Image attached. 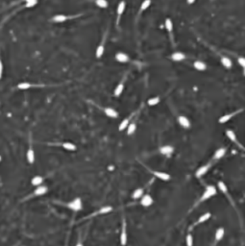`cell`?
Listing matches in <instances>:
<instances>
[{
	"label": "cell",
	"instance_id": "11",
	"mask_svg": "<svg viewBox=\"0 0 245 246\" xmlns=\"http://www.w3.org/2000/svg\"><path fill=\"white\" fill-rule=\"evenodd\" d=\"M44 87H47V85H43V84H31L27 82L20 83L17 85V88H19V90H29L31 88H44Z\"/></svg>",
	"mask_w": 245,
	"mask_h": 246
},
{
	"label": "cell",
	"instance_id": "36",
	"mask_svg": "<svg viewBox=\"0 0 245 246\" xmlns=\"http://www.w3.org/2000/svg\"><path fill=\"white\" fill-rule=\"evenodd\" d=\"M217 186H218V189H220V191L223 192V193H225V194L228 193V189H227V186L225 185V183L219 181L218 184H217Z\"/></svg>",
	"mask_w": 245,
	"mask_h": 246
},
{
	"label": "cell",
	"instance_id": "27",
	"mask_svg": "<svg viewBox=\"0 0 245 246\" xmlns=\"http://www.w3.org/2000/svg\"><path fill=\"white\" fill-rule=\"evenodd\" d=\"M47 191H48L47 187L39 186V187H37V189L34 191V194L36 195V196H41V195H44Z\"/></svg>",
	"mask_w": 245,
	"mask_h": 246
},
{
	"label": "cell",
	"instance_id": "1",
	"mask_svg": "<svg viewBox=\"0 0 245 246\" xmlns=\"http://www.w3.org/2000/svg\"><path fill=\"white\" fill-rule=\"evenodd\" d=\"M85 14H77V15H56L51 18V21L56 22V23H62V22H65L67 20H71L78 18V17L84 16Z\"/></svg>",
	"mask_w": 245,
	"mask_h": 246
},
{
	"label": "cell",
	"instance_id": "6",
	"mask_svg": "<svg viewBox=\"0 0 245 246\" xmlns=\"http://www.w3.org/2000/svg\"><path fill=\"white\" fill-rule=\"evenodd\" d=\"M125 8H126V2L124 0H121V1L118 3L117 5V26L118 27L120 24V19H121V16H122L123 13L125 11Z\"/></svg>",
	"mask_w": 245,
	"mask_h": 246
},
{
	"label": "cell",
	"instance_id": "26",
	"mask_svg": "<svg viewBox=\"0 0 245 246\" xmlns=\"http://www.w3.org/2000/svg\"><path fill=\"white\" fill-rule=\"evenodd\" d=\"M26 159H27V162H28L30 164H34V162H35V152H34V149L32 148V146H30L29 149H28V151H27Z\"/></svg>",
	"mask_w": 245,
	"mask_h": 246
},
{
	"label": "cell",
	"instance_id": "23",
	"mask_svg": "<svg viewBox=\"0 0 245 246\" xmlns=\"http://www.w3.org/2000/svg\"><path fill=\"white\" fill-rule=\"evenodd\" d=\"M56 145L62 146L63 148H65L67 151H75L77 149V146L72 142H63V143H56Z\"/></svg>",
	"mask_w": 245,
	"mask_h": 246
},
{
	"label": "cell",
	"instance_id": "21",
	"mask_svg": "<svg viewBox=\"0 0 245 246\" xmlns=\"http://www.w3.org/2000/svg\"><path fill=\"white\" fill-rule=\"evenodd\" d=\"M160 152L163 155L169 157V156H171V154L174 152V148H173V146H171V145H165L160 148Z\"/></svg>",
	"mask_w": 245,
	"mask_h": 246
},
{
	"label": "cell",
	"instance_id": "32",
	"mask_svg": "<svg viewBox=\"0 0 245 246\" xmlns=\"http://www.w3.org/2000/svg\"><path fill=\"white\" fill-rule=\"evenodd\" d=\"M95 4L97 7L101 9H106L109 6V3L107 0H95Z\"/></svg>",
	"mask_w": 245,
	"mask_h": 246
},
{
	"label": "cell",
	"instance_id": "16",
	"mask_svg": "<svg viewBox=\"0 0 245 246\" xmlns=\"http://www.w3.org/2000/svg\"><path fill=\"white\" fill-rule=\"evenodd\" d=\"M211 164L209 163L208 164H205V166L199 167V168L197 169L196 172H195V176L197 177V178H201L202 176H204V175H205L207 172L209 171V167H211Z\"/></svg>",
	"mask_w": 245,
	"mask_h": 246
},
{
	"label": "cell",
	"instance_id": "28",
	"mask_svg": "<svg viewBox=\"0 0 245 246\" xmlns=\"http://www.w3.org/2000/svg\"><path fill=\"white\" fill-rule=\"evenodd\" d=\"M226 154V148L224 147H221V148H218L217 150L215 151L214 153V156H213V160H220L221 158H223Z\"/></svg>",
	"mask_w": 245,
	"mask_h": 246
},
{
	"label": "cell",
	"instance_id": "43",
	"mask_svg": "<svg viewBox=\"0 0 245 246\" xmlns=\"http://www.w3.org/2000/svg\"><path fill=\"white\" fill-rule=\"evenodd\" d=\"M25 1V3H26V2H31V1H38V0H24Z\"/></svg>",
	"mask_w": 245,
	"mask_h": 246
},
{
	"label": "cell",
	"instance_id": "44",
	"mask_svg": "<svg viewBox=\"0 0 245 246\" xmlns=\"http://www.w3.org/2000/svg\"><path fill=\"white\" fill-rule=\"evenodd\" d=\"M1 160H2V157H1V156H0V162H1Z\"/></svg>",
	"mask_w": 245,
	"mask_h": 246
},
{
	"label": "cell",
	"instance_id": "7",
	"mask_svg": "<svg viewBox=\"0 0 245 246\" xmlns=\"http://www.w3.org/2000/svg\"><path fill=\"white\" fill-rule=\"evenodd\" d=\"M82 200L80 198H75L74 200H72L71 202H69L67 204V207L69 208L70 210H73V212H78V210H82Z\"/></svg>",
	"mask_w": 245,
	"mask_h": 246
},
{
	"label": "cell",
	"instance_id": "34",
	"mask_svg": "<svg viewBox=\"0 0 245 246\" xmlns=\"http://www.w3.org/2000/svg\"><path fill=\"white\" fill-rule=\"evenodd\" d=\"M142 195H143V189H137L133 192L132 197L134 199H140V197H141Z\"/></svg>",
	"mask_w": 245,
	"mask_h": 246
},
{
	"label": "cell",
	"instance_id": "5",
	"mask_svg": "<svg viewBox=\"0 0 245 246\" xmlns=\"http://www.w3.org/2000/svg\"><path fill=\"white\" fill-rule=\"evenodd\" d=\"M244 111V109L242 108V109H240V110H236V111H232V113H227V115H222L221 117L218 119V122H219V123H221V124L228 122V121L230 120V119H232L233 117H234V116L237 115H238V113H242V111Z\"/></svg>",
	"mask_w": 245,
	"mask_h": 246
},
{
	"label": "cell",
	"instance_id": "17",
	"mask_svg": "<svg viewBox=\"0 0 245 246\" xmlns=\"http://www.w3.org/2000/svg\"><path fill=\"white\" fill-rule=\"evenodd\" d=\"M115 60L119 63H124V64L125 63H129L131 61L130 57L124 52H117L115 54Z\"/></svg>",
	"mask_w": 245,
	"mask_h": 246
},
{
	"label": "cell",
	"instance_id": "9",
	"mask_svg": "<svg viewBox=\"0 0 245 246\" xmlns=\"http://www.w3.org/2000/svg\"><path fill=\"white\" fill-rule=\"evenodd\" d=\"M127 239H128V235H127V225H126L125 219H123L122 229H121V233H120V243H121V245L125 246L126 244H127Z\"/></svg>",
	"mask_w": 245,
	"mask_h": 246
},
{
	"label": "cell",
	"instance_id": "12",
	"mask_svg": "<svg viewBox=\"0 0 245 246\" xmlns=\"http://www.w3.org/2000/svg\"><path fill=\"white\" fill-rule=\"evenodd\" d=\"M97 106V105H96ZM100 110H102L104 111V113L108 117H111V118H117L118 117V113L115 109L113 108H110V107H100V106H97Z\"/></svg>",
	"mask_w": 245,
	"mask_h": 246
},
{
	"label": "cell",
	"instance_id": "3",
	"mask_svg": "<svg viewBox=\"0 0 245 246\" xmlns=\"http://www.w3.org/2000/svg\"><path fill=\"white\" fill-rule=\"evenodd\" d=\"M165 26L169 35V39L173 46H175V40H174V32H173V22L170 18H166L165 21Z\"/></svg>",
	"mask_w": 245,
	"mask_h": 246
},
{
	"label": "cell",
	"instance_id": "37",
	"mask_svg": "<svg viewBox=\"0 0 245 246\" xmlns=\"http://www.w3.org/2000/svg\"><path fill=\"white\" fill-rule=\"evenodd\" d=\"M186 246H193V237L190 234H188L186 235Z\"/></svg>",
	"mask_w": 245,
	"mask_h": 246
},
{
	"label": "cell",
	"instance_id": "8",
	"mask_svg": "<svg viewBox=\"0 0 245 246\" xmlns=\"http://www.w3.org/2000/svg\"><path fill=\"white\" fill-rule=\"evenodd\" d=\"M138 113L135 116L133 117V119L131 120V122L129 123L128 127L126 128L127 129V135L128 136H132L134 133L136 132V130H137V123H138Z\"/></svg>",
	"mask_w": 245,
	"mask_h": 246
},
{
	"label": "cell",
	"instance_id": "14",
	"mask_svg": "<svg viewBox=\"0 0 245 246\" xmlns=\"http://www.w3.org/2000/svg\"><path fill=\"white\" fill-rule=\"evenodd\" d=\"M177 120H178V123L180 124V125H181L183 128H185V129L190 128L191 123H190L189 119L186 117V116H185V115H179L178 117H177Z\"/></svg>",
	"mask_w": 245,
	"mask_h": 246
},
{
	"label": "cell",
	"instance_id": "13",
	"mask_svg": "<svg viewBox=\"0 0 245 246\" xmlns=\"http://www.w3.org/2000/svg\"><path fill=\"white\" fill-rule=\"evenodd\" d=\"M138 113V111H134V113H132L131 115H129L127 117L124 119V120L121 121V123L119 124V127H118V130H119V131H123L124 129L127 128L128 125H129V123L131 122V120L133 119V117H134V116H135L136 115H137Z\"/></svg>",
	"mask_w": 245,
	"mask_h": 246
},
{
	"label": "cell",
	"instance_id": "19",
	"mask_svg": "<svg viewBox=\"0 0 245 246\" xmlns=\"http://www.w3.org/2000/svg\"><path fill=\"white\" fill-rule=\"evenodd\" d=\"M153 198L150 196L149 194H145L141 197V200H140V204L142 205L143 207H150L151 205L153 204Z\"/></svg>",
	"mask_w": 245,
	"mask_h": 246
},
{
	"label": "cell",
	"instance_id": "25",
	"mask_svg": "<svg viewBox=\"0 0 245 246\" xmlns=\"http://www.w3.org/2000/svg\"><path fill=\"white\" fill-rule=\"evenodd\" d=\"M151 2H152L151 0H144V1H143L142 3L140 4V9H138V16H140V15L142 14V13L144 12L145 10H147L149 7H150Z\"/></svg>",
	"mask_w": 245,
	"mask_h": 246
},
{
	"label": "cell",
	"instance_id": "22",
	"mask_svg": "<svg viewBox=\"0 0 245 246\" xmlns=\"http://www.w3.org/2000/svg\"><path fill=\"white\" fill-rule=\"evenodd\" d=\"M220 62H221L222 65H223L224 67L228 68V69L232 68V67H233V62H232V60L230 59V58L226 57V56H221Z\"/></svg>",
	"mask_w": 245,
	"mask_h": 246
},
{
	"label": "cell",
	"instance_id": "4",
	"mask_svg": "<svg viewBox=\"0 0 245 246\" xmlns=\"http://www.w3.org/2000/svg\"><path fill=\"white\" fill-rule=\"evenodd\" d=\"M216 194V189L213 186H209L207 187V189H205V191L203 192V195L201 196L200 198V202H204L206 200H208L209 198H211L213 196Z\"/></svg>",
	"mask_w": 245,
	"mask_h": 246
},
{
	"label": "cell",
	"instance_id": "10",
	"mask_svg": "<svg viewBox=\"0 0 245 246\" xmlns=\"http://www.w3.org/2000/svg\"><path fill=\"white\" fill-rule=\"evenodd\" d=\"M127 79V74H125V76H123V78L121 79V81L119 82V84L115 87V92H113V95L115 97H118V96L121 95V93L123 92L124 90V87H125V81Z\"/></svg>",
	"mask_w": 245,
	"mask_h": 246
},
{
	"label": "cell",
	"instance_id": "15",
	"mask_svg": "<svg viewBox=\"0 0 245 246\" xmlns=\"http://www.w3.org/2000/svg\"><path fill=\"white\" fill-rule=\"evenodd\" d=\"M226 136L228 137V138L232 141V142L236 143L238 147H241V148L243 149V147L241 146V144L239 143V141H238V140H237L236 135V134H234V132L233 130H230V129H228V130H226Z\"/></svg>",
	"mask_w": 245,
	"mask_h": 246
},
{
	"label": "cell",
	"instance_id": "40",
	"mask_svg": "<svg viewBox=\"0 0 245 246\" xmlns=\"http://www.w3.org/2000/svg\"><path fill=\"white\" fill-rule=\"evenodd\" d=\"M2 75H3V63L0 59V79L2 78Z\"/></svg>",
	"mask_w": 245,
	"mask_h": 246
},
{
	"label": "cell",
	"instance_id": "2",
	"mask_svg": "<svg viewBox=\"0 0 245 246\" xmlns=\"http://www.w3.org/2000/svg\"><path fill=\"white\" fill-rule=\"evenodd\" d=\"M107 37H108V30L105 32V34L103 35L102 40H101V42L99 44V45H98V47L96 48V51H95V56H96L97 59H101L103 54H104L105 44H106V42H107Z\"/></svg>",
	"mask_w": 245,
	"mask_h": 246
},
{
	"label": "cell",
	"instance_id": "29",
	"mask_svg": "<svg viewBox=\"0 0 245 246\" xmlns=\"http://www.w3.org/2000/svg\"><path fill=\"white\" fill-rule=\"evenodd\" d=\"M224 235H225V230H224V228H218L215 232V241L216 242L220 241L222 238H223Z\"/></svg>",
	"mask_w": 245,
	"mask_h": 246
},
{
	"label": "cell",
	"instance_id": "41",
	"mask_svg": "<svg viewBox=\"0 0 245 246\" xmlns=\"http://www.w3.org/2000/svg\"><path fill=\"white\" fill-rule=\"evenodd\" d=\"M196 0H186V2H188V5H192V4H194V2H195Z\"/></svg>",
	"mask_w": 245,
	"mask_h": 246
},
{
	"label": "cell",
	"instance_id": "24",
	"mask_svg": "<svg viewBox=\"0 0 245 246\" xmlns=\"http://www.w3.org/2000/svg\"><path fill=\"white\" fill-rule=\"evenodd\" d=\"M193 67L195 68V69L199 70V71H204V70L207 69V67H207V65L204 62L198 60V61H195V62L193 63Z\"/></svg>",
	"mask_w": 245,
	"mask_h": 246
},
{
	"label": "cell",
	"instance_id": "31",
	"mask_svg": "<svg viewBox=\"0 0 245 246\" xmlns=\"http://www.w3.org/2000/svg\"><path fill=\"white\" fill-rule=\"evenodd\" d=\"M160 101H161V98L159 97V96H154V97L149 98L147 101V104L150 107H153V106L158 105V104L160 103Z\"/></svg>",
	"mask_w": 245,
	"mask_h": 246
},
{
	"label": "cell",
	"instance_id": "30",
	"mask_svg": "<svg viewBox=\"0 0 245 246\" xmlns=\"http://www.w3.org/2000/svg\"><path fill=\"white\" fill-rule=\"evenodd\" d=\"M42 182H43V178H42L41 176H35V177H33V179L31 180V184L34 187L40 186V185L42 184Z\"/></svg>",
	"mask_w": 245,
	"mask_h": 246
},
{
	"label": "cell",
	"instance_id": "39",
	"mask_svg": "<svg viewBox=\"0 0 245 246\" xmlns=\"http://www.w3.org/2000/svg\"><path fill=\"white\" fill-rule=\"evenodd\" d=\"M38 3V1H31V2H26L25 3V7L26 8H32V7L36 6Z\"/></svg>",
	"mask_w": 245,
	"mask_h": 246
},
{
	"label": "cell",
	"instance_id": "20",
	"mask_svg": "<svg viewBox=\"0 0 245 246\" xmlns=\"http://www.w3.org/2000/svg\"><path fill=\"white\" fill-rule=\"evenodd\" d=\"M153 173V175L155 177H157L158 179L161 180V181H168L170 180V175L165 173V172H161V171H151Z\"/></svg>",
	"mask_w": 245,
	"mask_h": 246
},
{
	"label": "cell",
	"instance_id": "38",
	"mask_svg": "<svg viewBox=\"0 0 245 246\" xmlns=\"http://www.w3.org/2000/svg\"><path fill=\"white\" fill-rule=\"evenodd\" d=\"M237 63H238L239 65H240V67L244 69V67H245V59L243 57L238 58V59H237Z\"/></svg>",
	"mask_w": 245,
	"mask_h": 246
},
{
	"label": "cell",
	"instance_id": "18",
	"mask_svg": "<svg viewBox=\"0 0 245 246\" xmlns=\"http://www.w3.org/2000/svg\"><path fill=\"white\" fill-rule=\"evenodd\" d=\"M186 55L184 54L183 52H180V51H176L171 54L170 56V59L174 61V62H182L186 59Z\"/></svg>",
	"mask_w": 245,
	"mask_h": 246
},
{
	"label": "cell",
	"instance_id": "33",
	"mask_svg": "<svg viewBox=\"0 0 245 246\" xmlns=\"http://www.w3.org/2000/svg\"><path fill=\"white\" fill-rule=\"evenodd\" d=\"M211 212H206V214H204L203 215H201L200 217H199L198 221H197V224H200V223H204L205 221H207L208 219L211 218Z\"/></svg>",
	"mask_w": 245,
	"mask_h": 246
},
{
	"label": "cell",
	"instance_id": "42",
	"mask_svg": "<svg viewBox=\"0 0 245 246\" xmlns=\"http://www.w3.org/2000/svg\"><path fill=\"white\" fill-rule=\"evenodd\" d=\"M76 246H84V245H83V243H82V242L79 241V242H78L77 244H76Z\"/></svg>",
	"mask_w": 245,
	"mask_h": 246
},
{
	"label": "cell",
	"instance_id": "35",
	"mask_svg": "<svg viewBox=\"0 0 245 246\" xmlns=\"http://www.w3.org/2000/svg\"><path fill=\"white\" fill-rule=\"evenodd\" d=\"M112 210H113V208L111 206H105V207H102L98 210L97 214H108V212H112Z\"/></svg>",
	"mask_w": 245,
	"mask_h": 246
}]
</instances>
